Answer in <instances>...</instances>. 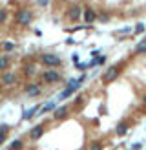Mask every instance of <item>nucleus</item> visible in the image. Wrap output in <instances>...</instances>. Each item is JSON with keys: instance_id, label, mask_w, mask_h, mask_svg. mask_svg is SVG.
Listing matches in <instances>:
<instances>
[{"instance_id": "13", "label": "nucleus", "mask_w": 146, "mask_h": 150, "mask_svg": "<svg viewBox=\"0 0 146 150\" xmlns=\"http://www.w3.org/2000/svg\"><path fill=\"white\" fill-rule=\"evenodd\" d=\"M135 53H139V55H144V53H146V39H144V40H141V42L137 44Z\"/></svg>"}, {"instance_id": "26", "label": "nucleus", "mask_w": 146, "mask_h": 150, "mask_svg": "<svg viewBox=\"0 0 146 150\" xmlns=\"http://www.w3.org/2000/svg\"><path fill=\"white\" fill-rule=\"evenodd\" d=\"M4 139H6V134H0V145L4 143Z\"/></svg>"}, {"instance_id": "15", "label": "nucleus", "mask_w": 146, "mask_h": 150, "mask_svg": "<svg viewBox=\"0 0 146 150\" xmlns=\"http://www.w3.org/2000/svg\"><path fill=\"white\" fill-rule=\"evenodd\" d=\"M24 75H26V77H31V75H35V64H26V66H24Z\"/></svg>"}, {"instance_id": "18", "label": "nucleus", "mask_w": 146, "mask_h": 150, "mask_svg": "<svg viewBox=\"0 0 146 150\" xmlns=\"http://www.w3.org/2000/svg\"><path fill=\"white\" fill-rule=\"evenodd\" d=\"M55 108V103H48L44 108H42V114H46V112H50V110H53Z\"/></svg>"}, {"instance_id": "5", "label": "nucleus", "mask_w": 146, "mask_h": 150, "mask_svg": "<svg viewBox=\"0 0 146 150\" xmlns=\"http://www.w3.org/2000/svg\"><path fill=\"white\" fill-rule=\"evenodd\" d=\"M80 17H82V8L80 6H71V8L68 9V18L71 20V22H77Z\"/></svg>"}, {"instance_id": "16", "label": "nucleus", "mask_w": 146, "mask_h": 150, "mask_svg": "<svg viewBox=\"0 0 146 150\" xmlns=\"http://www.w3.org/2000/svg\"><path fill=\"white\" fill-rule=\"evenodd\" d=\"M37 112H38V106H33L31 110H27V112L22 115V119H26V121H27V119H31V117H33V115L37 114Z\"/></svg>"}, {"instance_id": "8", "label": "nucleus", "mask_w": 146, "mask_h": 150, "mask_svg": "<svg viewBox=\"0 0 146 150\" xmlns=\"http://www.w3.org/2000/svg\"><path fill=\"white\" fill-rule=\"evenodd\" d=\"M17 83V77H15V73H11V71H6L2 75V84L6 86H11V84H15Z\"/></svg>"}, {"instance_id": "3", "label": "nucleus", "mask_w": 146, "mask_h": 150, "mask_svg": "<svg viewBox=\"0 0 146 150\" xmlns=\"http://www.w3.org/2000/svg\"><path fill=\"white\" fill-rule=\"evenodd\" d=\"M33 20V13L29 9H20L17 11V24L18 26H29Z\"/></svg>"}, {"instance_id": "9", "label": "nucleus", "mask_w": 146, "mask_h": 150, "mask_svg": "<svg viewBox=\"0 0 146 150\" xmlns=\"http://www.w3.org/2000/svg\"><path fill=\"white\" fill-rule=\"evenodd\" d=\"M42 134H44V126H42V125H38V126H35L33 130L29 132V137H31L33 141H37V139L42 137Z\"/></svg>"}, {"instance_id": "21", "label": "nucleus", "mask_w": 146, "mask_h": 150, "mask_svg": "<svg viewBox=\"0 0 146 150\" xmlns=\"http://www.w3.org/2000/svg\"><path fill=\"white\" fill-rule=\"evenodd\" d=\"M144 31V24H137L135 26V33H143Z\"/></svg>"}, {"instance_id": "14", "label": "nucleus", "mask_w": 146, "mask_h": 150, "mask_svg": "<svg viewBox=\"0 0 146 150\" xmlns=\"http://www.w3.org/2000/svg\"><path fill=\"white\" fill-rule=\"evenodd\" d=\"M22 146H24V141H22V139H15V141L9 145V150H20Z\"/></svg>"}, {"instance_id": "24", "label": "nucleus", "mask_w": 146, "mask_h": 150, "mask_svg": "<svg viewBox=\"0 0 146 150\" xmlns=\"http://www.w3.org/2000/svg\"><path fill=\"white\" fill-rule=\"evenodd\" d=\"M97 18H99V20H102V22H106V20H108V15H106V13H102V15L99 17V15H97Z\"/></svg>"}, {"instance_id": "10", "label": "nucleus", "mask_w": 146, "mask_h": 150, "mask_svg": "<svg viewBox=\"0 0 146 150\" xmlns=\"http://www.w3.org/2000/svg\"><path fill=\"white\" fill-rule=\"evenodd\" d=\"M66 115H68V106H60V108H57V110L53 112V119L60 121V119H64Z\"/></svg>"}, {"instance_id": "28", "label": "nucleus", "mask_w": 146, "mask_h": 150, "mask_svg": "<svg viewBox=\"0 0 146 150\" xmlns=\"http://www.w3.org/2000/svg\"><path fill=\"white\" fill-rule=\"evenodd\" d=\"M143 103H144V104H146V93H144V95H143Z\"/></svg>"}, {"instance_id": "6", "label": "nucleus", "mask_w": 146, "mask_h": 150, "mask_svg": "<svg viewBox=\"0 0 146 150\" xmlns=\"http://www.w3.org/2000/svg\"><path fill=\"white\" fill-rule=\"evenodd\" d=\"M82 17H84V22L86 24H92L97 20V11L92 9V8H86V9H82Z\"/></svg>"}, {"instance_id": "1", "label": "nucleus", "mask_w": 146, "mask_h": 150, "mask_svg": "<svg viewBox=\"0 0 146 150\" xmlns=\"http://www.w3.org/2000/svg\"><path fill=\"white\" fill-rule=\"evenodd\" d=\"M40 62L48 68H57V66H60L62 60L57 53H42V55H40Z\"/></svg>"}, {"instance_id": "11", "label": "nucleus", "mask_w": 146, "mask_h": 150, "mask_svg": "<svg viewBox=\"0 0 146 150\" xmlns=\"http://www.w3.org/2000/svg\"><path fill=\"white\" fill-rule=\"evenodd\" d=\"M126 132H128V123H119V125H117L115 134L119 135V137H122V135H126Z\"/></svg>"}, {"instance_id": "27", "label": "nucleus", "mask_w": 146, "mask_h": 150, "mask_svg": "<svg viewBox=\"0 0 146 150\" xmlns=\"http://www.w3.org/2000/svg\"><path fill=\"white\" fill-rule=\"evenodd\" d=\"M139 148H141V145H135V146L131 148V150H139Z\"/></svg>"}, {"instance_id": "4", "label": "nucleus", "mask_w": 146, "mask_h": 150, "mask_svg": "<svg viewBox=\"0 0 146 150\" xmlns=\"http://www.w3.org/2000/svg\"><path fill=\"white\" fill-rule=\"evenodd\" d=\"M121 64H117V66H112V68H110V70H106V73H104L102 75V81H104V83H112V81H115L117 77H119V73H121Z\"/></svg>"}, {"instance_id": "23", "label": "nucleus", "mask_w": 146, "mask_h": 150, "mask_svg": "<svg viewBox=\"0 0 146 150\" xmlns=\"http://www.w3.org/2000/svg\"><path fill=\"white\" fill-rule=\"evenodd\" d=\"M8 130H9V126H6V125L0 126V134H8Z\"/></svg>"}, {"instance_id": "7", "label": "nucleus", "mask_w": 146, "mask_h": 150, "mask_svg": "<svg viewBox=\"0 0 146 150\" xmlns=\"http://www.w3.org/2000/svg\"><path fill=\"white\" fill-rule=\"evenodd\" d=\"M24 92L29 97H37V95H40V86H38V83H29L24 88Z\"/></svg>"}, {"instance_id": "12", "label": "nucleus", "mask_w": 146, "mask_h": 150, "mask_svg": "<svg viewBox=\"0 0 146 150\" xmlns=\"http://www.w3.org/2000/svg\"><path fill=\"white\" fill-rule=\"evenodd\" d=\"M8 66H9V57L8 55H2V57H0V71L8 70Z\"/></svg>"}, {"instance_id": "2", "label": "nucleus", "mask_w": 146, "mask_h": 150, "mask_svg": "<svg viewBox=\"0 0 146 150\" xmlns=\"http://www.w3.org/2000/svg\"><path fill=\"white\" fill-rule=\"evenodd\" d=\"M42 81H44L46 84H55V83H59V81H60L59 70H55V68H48V70L42 73Z\"/></svg>"}, {"instance_id": "20", "label": "nucleus", "mask_w": 146, "mask_h": 150, "mask_svg": "<svg viewBox=\"0 0 146 150\" xmlns=\"http://www.w3.org/2000/svg\"><path fill=\"white\" fill-rule=\"evenodd\" d=\"M13 48H15V44H13V42H4V50L6 51H11Z\"/></svg>"}, {"instance_id": "19", "label": "nucleus", "mask_w": 146, "mask_h": 150, "mask_svg": "<svg viewBox=\"0 0 146 150\" xmlns=\"http://www.w3.org/2000/svg\"><path fill=\"white\" fill-rule=\"evenodd\" d=\"M6 18H8V11H6V9H0V24H2Z\"/></svg>"}, {"instance_id": "25", "label": "nucleus", "mask_w": 146, "mask_h": 150, "mask_svg": "<svg viewBox=\"0 0 146 150\" xmlns=\"http://www.w3.org/2000/svg\"><path fill=\"white\" fill-rule=\"evenodd\" d=\"M82 99H84L82 95H77V99H75V104H80V103H82Z\"/></svg>"}, {"instance_id": "22", "label": "nucleus", "mask_w": 146, "mask_h": 150, "mask_svg": "<svg viewBox=\"0 0 146 150\" xmlns=\"http://www.w3.org/2000/svg\"><path fill=\"white\" fill-rule=\"evenodd\" d=\"M48 4H50V0H38V6H40V8H46Z\"/></svg>"}, {"instance_id": "17", "label": "nucleus", "mask_w": 146, "mask_h": 150, "mask_svg": "<svg viewBox=\"0 0 146 150\" xmlns=\"http://www.w3.org/2000/svg\"><path fill=\"white\" fill-rule=\"evenodd\" d=\"M89 150H102V143L101 141H95L92 146H89Z\"/></svg>"}]
</instances>
